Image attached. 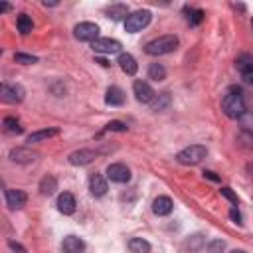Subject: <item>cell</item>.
<instances>
[{
	"mask_svg": "<svg viewBox=\"0 0 253 253\" xmlns=\"http://www.w3.org/2000/svg\"><path fill=\"white\" fill-rule=\"evenodd\" d=\"M61 251L63 253H83L85 251V241L75 237V235H67L61 241Z\"/></svg>",
	"mask_w": 253,
	"mask_h": 253,
	"instance_id": "7c38bea8",
	"label": "cell"
},
{
	"mask_svg": "<svg viewBox=\"0 0 253 253\" xmlns=\"http://www.w3.org/2000/svg\"><path fill=\"white\" fill-rule=\"evenodd\" d=\"M73 36L79 40V42H95L97 36H99V26L93 24V22H81L73 28Z\"/></svg>",
	"mask_w": 253,
	"mask_h": 253,
	"instance_id": "5b68a950",
	"label": "cell"
},
{
	"mask_svg": "<svg viewBox=\"0 0 253 253\" xmlns=\"http://www.w3.org/2000/svg\"><path fill=\"white\" fill-rule=\"evenodd\" d=\"M219 192H221V196H223V198H227L231 204H235V206H237V196L231 192V188H221Z\"/></svg>",
	"mask_w": 253,
	"mask_h": 253,
	"instance_id": "836d02e7",
	"label": "cell"
},
{
	"mask_svg": "<svg viewBox=\"0 0 253 253\" xmlns=\"http://www.w3.org/2000/svg\"><path fill=\"white\" fill-rule=\"evenodd\" d=\"M14 61L16 63H24V65H30V63H36L38 61V57H34V55H28V53H14Z\"/></svg>",
	"mask_w": 253,
	"mask_h": 253,
	"instance_id": "4dcf8cb0",
	"label": "cell"
},
{
	"mask_svg": "<svg viewBox=\"0 0 253 253\" xmlns=\"http://www.w3.org/2000/svg\"><path fill=\"white\" fill-rule=\"evenodd\" d=\"M235 67H237V71L243 75V73H247V71H251L253 69V55H249V53H241V55H237V59H235Z\"/></svg>",
	"mask_w": 253,
	"mask_h": 253,
	"instance_id": "44dd1931",
	"label": "cell"
},
{
	"mask_svg": "<svg viewBox=\"0 0 253 253\" xmlns=\"http://www.w3.org/2000/svg\"><path fill=\"white\" fill-rule=\"evenodd\" d=\"M251 28H253V20H251Z\"/></svg>",
	"mask_w": 253,
	"mask_h": 253,
	"instance_id": "b9f144b4",
	"label": "cell"
},
{
	"mask_svg": "<svg viewBox=\"0 0 253 253\" xmlns=\"http://www.w3.org/2000/svg\"><path fill=\"white\" fill-rule=\"evenodd\" d=\"M128 249L130 253H150V243L142 237H132L128 241Z\"/></svg>",
	"mask_w": 253,
	"mask_h": 253,
	"instance_id": "7402d4cb",
	"label": "cell"
},
{
	"mask_svg": "<svg viewBox=\"0 0 253 253\" xmlns=\"http://www.w3.org/2000/svg\"><path fill=\"white\" fill-rule=\"evenodd\" d=\"M0 10H2V12H8V10H10V4H2Z\"/></svg>",
	"mask_w": 253,
	"mask_h": 253,
	"instance_id": "f35d334b",
	"label": "cell"
},
{
	"mask_svg": "<svg viewBox=\"0 0 253 253\" xmlns=\"http://www.w3.org/2000/svg\"><path fill=\"white\" fill-rule=\"evenodd\" d=\"M132 91H134V97H136L138 103H152L154 97H156L154 89L146 81H140V79L132 83Z\"/></svg>",
	"mask_w": 253,
	"mask_h": 253,
	"instance_id": "ba28073f",
	"label": "cell"
},
{
	"mask_svg": "<svg viewBox=\"0 0 253 253\" xmlns=\"http://www.w3.org/2000/svg\"><path fill=\"white\" fill-rule=\"evenodd\" d=\"M55 134H59V128H57V126L42 128V130H36V132H32V134H28L26 142H30V144H34V142H42V140H47V138H51V136H55Z\"/></svg>",
	"mask_w": 253,
	"mask_h": 253,
	"instance_id": "ac0fdd59",
	"label": "cell"
},
{
	"mask_svg": "<svg viewBox=\"0 0 253 253\" xmlns=\"http://www.w3.org/2000/svg\"><path fill=\"white\" fill-rule=\"evenodd\" d=\"M95 156H97V152H93V150H89V148H81V150L71 152V154L67 156V160H69V164H73V166H85V164H91V162L95 160Z\"/></svg>",
	"mask_w": 253,
	"mask_h": 253,
	"instance_id": "30bf717a",
	"label": "cell"
},
{
	"mask_svg": "<svg viewBox=\"0 0 253 253\" xmlns=\"http://www.w3.org/2000/svg\"><path fill=\"white\" fill-rule=\"evenodd\" d=\"M188 22H190V26H200V24L204 22V10H200V8H196V10H190Z\"/></svg>",
	"mask_w": 253,
	"mask_h": 253,
	"instance_id": "f1b7e54d",
	"label": "cell"
},
{
	"mask_svg": "<svg viewBox=\"0 0 253 253\" xmlns=\"http://www.w3.org/2000/svg\"><path fill=\"white\" fill-rule=\"evenodd\" d=\"M0 97L4 103H20L24 99V89L20 85H8V83H2L0 87Z\"/></svg>",
	"mask_w": 253,
	"mask_h": 253,
	"instance_id": "9c48e42d",
	"label": "cell"
},
{
	"mask_svg": "<svg viewBox=\"0 0 253 253\" xmlns=\"http://www.w3.org/2000/svg\"><path fill=\"white\" fill-rule=\"evenodd\" d=\"M107 178L111 182H117V184H125L130 180V170L128 166L121 164V162H115V164H109L107 166Z\"/></svg>",
	"mask_w": 253,
	"mask_h": 253,
	"instance_id": "8992f818",
	"label": "cell"
},
{
	"mask_svg": "<svg viewBox=\"0 0 253 253\" xmlns=\"http://www.w3.org/2000/svg\"><path fill=\"white\" fill-rule=\"evenodd\" d=\"M126 125L125 123H121V121H111L107 126H105V130H115V132H126Z\"/></svg>",
	"mask_w": 253,
	"mask_h": 253,
	"instance_id": "1f68e13d",
	"label": "cell"
},
{
	"mask_svg": "<svg viewBox=\"0 0 253 253\" xmlns=\"http://www.w3.org/2000/svg\"><path fill=\"white\" fill-rule=\"evenodd\" d=\"M43 6H57V2H47V0H45Z\"/></svg>",
	"mask_w": 253,
	"mask_h": 253,
	"instance_id": "ab89813d",
	"label": "cell"
},
{
	"mask_svg": "<svg viewBox=\"0 0 253 253\" xmlns=\"http://www.w3.org/2000/svg\"><path fill=\"white\" fill-rule=\"evenodd\" d=\"M55 190H57V180H55L53 176H45V178L42 180V184H40V192H42L43 196H51Z\"/></svg>",
	"mask_w": 253,
	"mask_h": 253,
	"instance_id": "d4e9b609",
	"label": "cell"
},
{
	"mask_svg": "<svg viewBox=\"0 0 253 253\" xmlns=\"http://www.w3.org/2000/svg\"><path fill=\"white\" fill-rule=\"evenodd\" d=\"M229 217H231L233 221L241 223V213H239V210H237V208H231V210H229Z\"/></svg>",
	"mask_w": 253,
	"mask_h": 253,
	"instance_id": "e575fe53",
	"label": "cell"
},
{
	"mask_svg": "<svg viewBox=\"0 0 253 253\" xmlns=\"http://www.w3.org/2000/svg\"><path fill=\"white\" fill-rule=\"evenodd\" d=\"M4 128H6L8 132H14V134H20V132L24 130V126L20 125V121L14 119V117H6V119H4Z\"/></svg>",
	"mask_w": 253,
	"mask_h": 253,
	"instance_id": "83f0119b",
	"label": "cell"
},
{
	"mask_svg": "<svg viewBox=\"0 0 253 253\" xmlns=\"http://www.w3.org/2000/svg\"><path fill=\"white\" fill-rule=\"evenodd\" d=\"M8 245H10L14 251H18V253H26V249H24L20 243H16V241H8Z\"/></svg>",
	"mask_w": 253,
	"mask_h": 253,
	"instance_id": "d590c367",
	"label": "cell"
},
{
	"mask_svg": "<svg viewBox=\"0 0 253 253\" xmlns=\"http://www.w3.org/2000/svg\"><path fill=\"white\" fill-rule=\"evenodd\" d=\"M38 158V152L30 150V148H14L10 150V160L18 162V164H28V162H34Z\"/></svg>",
	"mask_w": 253,
	"mask_h": 253,
	"instance_id": "4fadbf2b",
	"label": "cell"
},
{
	"mask_svg": "<svg viewBox=\"0 0 253 253\" xmlns=\"http://www.w3.org/2000/svg\"><path fill=\"white\" fill-rule=\"evenodd\" d=\"M206 156H208V148H206V146H202V144H192V146L182 148V150L176 154V160H178L180 164H186V166H196V164H200Z\"/></svg>",
	"mask_w": 253,
	"mask_h": 253,
	"instance_id": "3957f363",
	"label": "cell"
},
{
	"mask_svg": "<svg viewBox=\"0 0 253 253\" xmlns=\"http://www.w3.org/2000/svg\"><path fill=\"white\" fill-rule=\"evenodd\" d=\"M176 47H178V38L176 36H160V38L150 40L144 45V51L148 55H166V53H172Z\"/></svg>",
	"mask_w": 253,
	"mask_h": 253,
	"instance_id": "7a4b0ae2",
	"label": "cell"
},
{
	"mask_svg": "<svg viewBox=\"0 0 253 253\" xmlns=\"http://www.w3.org/2000/svg\"><path fill=\"white\" fill-rule=\"evenodd\" d=\"M225 249V241L223 239H211L208 243V253H223Z\"/></svg>",
	"mask_w": 253,
	"mask_h": 253,
	"instance_id": "f546056e",
	"label": "cell"
},
{
	"mask_svg": "<svg viewBox=\"0 0 253 253\" xmlns=\"http://www.w3.org/2000/svg\"><path fill=\"white\" fill-rule=\"evenodd\" d=\"M150 18H152V14L148 10H136V12L128 14V18L125 20V30L128 34H136L150 24Z\"/></svg>",
	"mask_w": 253,
	"mask_h": 253,
	"instance_id": "277c9868",
	"label": "cell"
},
{
	"mask_svg": "<svg viewBox=\"0 0 253 253\" xmlns=\"http://www.w3.org/2000/svg\"><path fill=\"white\" fill-rule=\"evenodd\" d=\"M239 125H241V128H243V132L253 134V111H245V113L241 115V119H239Z\"/></svg>",
	"mask_w": 253,
	"mask_h": 253,
	"instance_id": "4316f807",
	"label": "cell"
},
{
	"mask_svg": "<svg viewBox=\"0 0 253 253\" xmlns=\"http://www.w3.org/2000/svg\"><path fill=\"white\" fill-rule=\"evenodd\" d=\"M202 243H204V237H202V235H192V237L188 239V247H190V251H198V249L202 247Z\"/></svg>",
	"mask_w": 253,
	"mask_h": 253,
	"instance_id": "d6a6232c",
	"label": "cell"
},
{
	"mask_svg": "<svg viewBox=\"0 0 253 253\" xmlns=\"http://www.w3.org/2000/svg\"><path fill=\"white\" fill-rule=\"evenodd\" d=\"M148 77H150L152 81H162V79H166V67H164L162 63H150V67H148Z\"/></svg>",
	"mask_w": 253,
	"mask_h": 253,
	"instance_id": "cb8c5ba5",
	"label": "cell"
},
{
	"mask_svg": "<svg viewBox=\"0 0 253 253\" xmlns=\"http://www.w3.org/2000/svg\"><path fill=\"white\" fill-rule=\"evenodd\" d=\"M170 105V93H160L158 97H154V101L150 103L152 111H164Z\"/></svg>",
	"mask_w": 253,
	"mask_h": 253,
	"instance_id": "484cf974",
	"label": "cell"
},
{
	"mask_svg": "<svg viewBox=\"0 0 253 253\" xmlns=\"http://www.w3.org/2000/svg\"><path fill=\"white\" fill-rule=\"evenodd\" d=\"M105 14H107V18L119 22V20H123V18H125V20L128 18V8H126L125 4H111L109 8H105Z\"/></svg>",
	"mask_w": 253,
	"mask_h": 253,
	"instance_id": "ffe728a7",
	"label": "cell"
},
{
	"mask_svg": "<svg viewBox=\"0 0 253 253\" xmlns=\"http://www.w3.org/2000/svg\"><path fill=\"white\" fill-rule=\"evenodd\" d=\"M16 26H18V32H20L22 36L30 34V32H32V28H34L32 18H30L28 14H20V16H18V20H16Z\"/></svg>",
	"mask_w": 253,
	"mask_h": 253,
	"instance_id": "603a6c76",
	"label": "cell"
},
{
	"mask_svg": "<svg viewBox=\"0 0 253 253\" xmlns=\"http://www.w3.org/2000/svg\"><path fill=\"white\" fill-rule=\"evenodd\" d=\"M75 206H77V202H75L73 194H69V192L59 194V198H57V210H59L61 213L71 215V213L75 211Z\"/></svg>",
	"mask_w": 253,
	"mask_h": 253,
	"instance_id": "9a60e30c",
	"label": "cell"
},
{
	"mask_svg": "<svg viewBox=\"0 0 253 253\" xmlns=\"http://www.w3.org/2000/svg\"><path fill=\"white\" fill-rule=\"evenodd\" d=\"M117 63L121 65V69H123L126 75H134V73H136V69H138L136 59H134L130 53H121V55H119V59H117Z\"/></svg>",
	"mask_w": 253,
	"mask_h": 253,
	"instance_id": "d6986e66",
	"label": "cell"
},
{
	"mask_svg": "<svg viewBox=\"0 0 253 253\" xmlns=\"http://www.w3.org/2000/svg\"><path fill=\"white\" fill-rule=\"evenodd\" d=\"M204 176H206V178H210V180H213V182H217V180H219L211 170H206V172H204Z\"/></svg>",
	"mask_w": 253,
	"mask_h": 253,
	"instance_id": "74e56055",
	"label": "cell"
},
{
	"mask_svg": "<svg viewBox=\"0 0 253 253\" xmlns=\"http://www.w3.org/2000/svg\"><path fill=\"white\" fill-rule=\"evenodd\" d=\"M28 202V196L24 190H6V204L10 210H22Z\"/></svg>",
	"mask_w": 253,
	"mask_h": 253,
	"instance_id": "8fae6325",
	"label": "cell"
},
{
	"mask_svg": "<svg viewBox=\"0 0 253 253\" xmlns=\"http://www.w3.org/2000/svg\"><path fill=\"white\" fill-rule=\"evenodd\" d=\"M89 190H91V194H93L95 198L105 196V194H107V190H109L107 180H105L101 174H93V176L89 178Z\"/></svg>",
	"mask_w": 253,
	"mask_h": 253,
	"instance_id": "5bb4252c",
	"label": "cell"
},
{
	"mask_svg": "<svg viewBox=\"0 0 253 253\" xmlns=\"http://www.w3.org/2000/svg\"><path fill=\"white\" fill-rule=\"evenodd\" d=\"M241 77H243V81H245L247 85H253V69H251V71H247V73H243Z\"/></svg>",
	"mask_w": 253,
	"mask_h": 253,
	"instance_id": "8d00e7d4",
	"label": "cell"
},
{
	"mask_svg": "<svg viewBox=\"0 0 253 253\" xmlns=\"http://www.w3.org/2000/svg\"><path fill=\"white\" fill-rule=\"evenodd\" d=\"M172 208H174V204H172V200H170L168 196H158V198L152 202V211H154L156 215H168V213L172 211Z\"/></svg>",
	"mask_w": 253,
	"mask_h": 253,
	"instance_id": "e0dca14e",
	"label": "cell"
},
{
	"mask_svg": "<svg viewBox=\"0 0 253 253\" xmlns=\"http://www.w3.org/2000/svg\"><path fill=\"white\" fill-rule=\"evenodd\" d=\"M91 47L95 53H119L123 45H121V42L111 40V38H97L91 43Z\"/></svg>",
	"mask_w": 253,
	"mask_h": 253,
	"instance_id": "52a82bcc",
	"label": "cell"
},
{
	"mask_svg": "<svg viewBox=\"0 0 253 253\" xmlns=\"http://www.w3.org/2000/svg\"><path fill=\"white\" fill-rule=\"evenodd\" d=\"M229 253H245V251H241V249H233V251H229Z\"/></svg>",
	"mask_w": 253,
	"mask_h": 253,
	"instance_id": "60d3db41",
	"label": "cell"
},
{
	"mask_svg": "<svg viewBox=\"0 0 253 253\" xmlns=\"http://www.w3.org/2000/svg\"><path fill=\"white\" fill-rule=\"evenodd\" d=\"M221 111L225 113V117H229V119H241V115L247 111L245 109V99H243V93L239 91V89H235V87H231L225 95H223V99H221Z\"/></svg>",
	"mask_w": 253,
	"mask_h": 253,
	"instance_id": "6da1fadb",
	"label": "cell"
},
{
	"mask_svg": "<svg viewBox=\"0 0 253 253\" xmlns=\"http://www.w3.org/2000/svg\"><path fill=\"white\" fill-rule=\"evenodd\" d=\"M105 103L111 105V107H121V105L125 103V93H123V89L117 87V85H111V87L107 89V93H105Z\"/></svg>",
	"mask_w": 253,
	"mask_h": 253,
	"instance_id": "2e32d148",
	"label": "cell"
}]
</instances>
